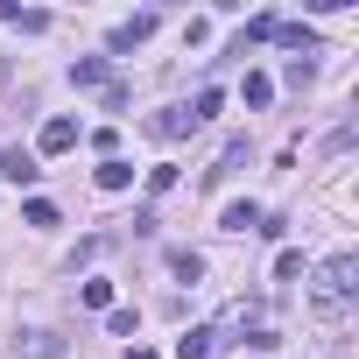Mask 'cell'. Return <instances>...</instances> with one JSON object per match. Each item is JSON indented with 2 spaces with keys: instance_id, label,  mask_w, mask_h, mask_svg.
<instances>
[{
  "instance_id": "obj_1",
  "label": "cell",
  "mask_w": 359,
  "mask_h": 359,
  "mask_svg": "<svg viewBox=\"0 0 359 359\" xmlns=\"http://www.w3.org/2000/svg\"><path fill=\"white\" fill-rule=\"evenodd\" d=\"M352 289H359V254H331L317 268V310H345Z\"/></svg>"
},
{
  "instance_id": "obj_2",
  "label": "cell",
  "mask_w": 359,
  "mask_h": 359,
  "mask_svg": "<svg viewBox=\"0 0 359 359\" xmlns=\"http://www.w3.org/2000/svg\"><path fill=\"white\" fill-rule=\"evenodd\" d=\"M205 120L191 113V106H162V113H148V134L155 141H184V134H198Z\"/></svg>"
},
{
  "instance_id": "obj_3",
  "label": "cell",
  "mask_w": 359,
  "mask_h": 359,
  "mask_svg": "<svg viewBox=\"0 0 359 359\" xmlns=\"http://www.w3.org/2000/svg\"><path fill=\"white\" fill-rule=\"evenodd\" d=\"M155 22H162V15H127V22H120V29L106 36V50H113V57H127V50H141V43L155 36Z\"/></svg>"
},
{
  "instance_id": "obj_4",
  "label": "cell",
  "mask_w": 359,
  "mask_h": 359,
  "mask_svg": "<svg viewBox=\"0 0 359 359\" xmlns=\"http://www.w3.org/2000/svg\"><path fill=\"white\" fill-rule=\"evenodd\" d=\"M71 85H85V92H120V78H113L106 57H78V64H71Z\"/></svg>"
},
{
  "instance_id": "obj_5",
  "label": "cell",
  "mask_w": 359,
  "mask_h": 359,
  "mask_svg": "<svg viewBox=\"0 0 359 359\" xmlns=\"http://www.w3.org/2000/svg\"><path fill=\"white\" fill-rule=\"evenodd\" d=\"M219 338H226L219 324H198V331L176 338V359H212V352H219Z\"/></svg>"
},
{
  "instance_id": "obj_6",
  "label": "cell",
  "mask_w": 359,
  "mask_h": 359,
  "mask_svg": "<svg viewBox=\"0 0 359 359\" xmlns=\"http://www.w3.org/2000/svg\"><path fill=\"white\" fill-rule=\"evenodd\" d=\"M36 148H43V155H64V148H78V120H64V113H57V120H43V141H36Z\"/></svg>"
},
{
  "instance_id": "obj_7",
  "label": "cell",
  "mask_w": 359,
  "mask_h": 359,
  "mask_svg": "<svg viewBox=\"0 0 359 359\" xmlns=\"http://www.w3.org/2000/svg\"><path fill=\"white\" fill-rule=\"evenodd\" d=\"M15 359H64V345H57L50 331H22V338H15Z\"/></svg>"
},
{
  "instance_id": "obj_8",
  "label": "cell",
  "mask_w": 359,
  "mask_h": 359,
  "mask_svg": "<svg viewBox=\"0 0 359 359\" xmlns=\"http://www.w3.org/2000/svg\"><path fill=\"white\" fill-rule=\"evenodd\" d=\"M0 176H8V184H36L43 169H36V155H29V148H8V155H0Z\"/></svg>"
},
{
  "instance_id": "obj_9",
  "label": "cell",
  "mask_w": 359,
  "mask_h": 359,
  "mask_svg": "<svg viewBox=\"0 0 359 359\" xmlns=\"http://www.w3.org/2000/svg\"><path fill=\"white\" fill-rule=\"evenodd\" d=\"M127 184H134V162L106 155V162H99V191H127Z\"/></svg>"
},
{
  "instance_id": "obj_10",
  "label": "cell",
  "mask_w": 359,
  "mask_h": 359,
  "mask_svg": "<svg viewBox=\"0 0 359 359\" xmlns=\"http://www.w3.org/2000/svg\"><path fill=\"white\" fill-rule=\"evenodd\" d=\"M240 99H247V106H268V99H275V78L247 71V78H240Z\"/></svg>"
},
{
  "instance_id": "obj_11",
  "label": "cell",
  "mask_w": 359,
  "mask_h": 359,
  "mask_svg": "<svg viewBox=\"0 0 359 359\" xmlns=\"http://www.w3.org/2000/svg\"><path fill=\"white\" fill-rule=\"evenodd\" d=\"M219 226H226V233H254V226H261V205H226Z\"/></svg>"
},
{
  "instance_id": "obj_12",
  "label": "cell",
  "mask_w": 359,
  "mask_h": 359,
  "mask_svg": "<svg viewBox=\"0 0 359 359\" xmlns=\"http://www.w3.org/2000/svg\"><path fill=\"white\" fill-rule=\"evenodd\" d=\"M169 275H176V282H198V275H205V261H198L191 247H176V254H169Z\"/></svg>"
},
{
  "instance_id": "obj_13",
  "label": "cell",
  "mask_w": 359,
  "mask_h": 359,
  "mask_svg": "<svg viewBox=\"0 0 359 359\" xmlns=\"http://www.w3.org/2000/svg\"><path fill=\"white\" fill-rule=\"evenodd\" d=\"M22 219H29V226H57V205H50V198H29Z\"/></svg>"
},
{
  "instance_id": "obj_14",
  "label": "cell",
  "mask_w": 359,
  "mask_h": 359,
  "mask_svg": "<svg viewBox=\"0 0 359 359\" xmlns=\"http://www.w3.org/2000/svg\"><path fill=\"white\" fill-rule=\"evenodd\" d=\"M148 191H155V198L176 191V162H155V169H148Z\"/></svg>"
},
{
  "instance_id": "obj_15",
  "label": "cell",
  "mask_w": 359,
  "mask_h": 359,
  "mask_svg": "<svg viewBox=\"0 0 359 359\" xmlns=\"http://www.w3.org/2000/svg\"><path fill=\"white\" fill-rule=\"evenodd\" d=\"M296 275H303V254H296V247H289V254H275V282H296Z\"/></svg>"
},
{
  "instance_id": "obj_16",
  "label": "cell",
  "mask_w": 359,
  "mask_h": 359,
  "mask_svg": "<svg viewBox=\"0 0 359 359\" xmlns=\"http://www.w3.org/2000/svg\"><path fill=\"white\" fill-rule=\"evenodd\" d=\"M134 324H141L134 310H106V331H113V338H134Z\"/></svg>"
},
{
  "instance_id": "obj_17",
  "label": "cell",
  "mask_w": 359,
  "mask_h": 359,
  "mask_svg": "<svg viewBox=\"0 0 359 359\" xmlns=\"http://www.w3.org/2000/svg\"><path fill=\"white\" fill-rule=\"evenodd\" d=\"M85 303L92 310H113V282H85Z\"/></svg>"
}]
</instances>
